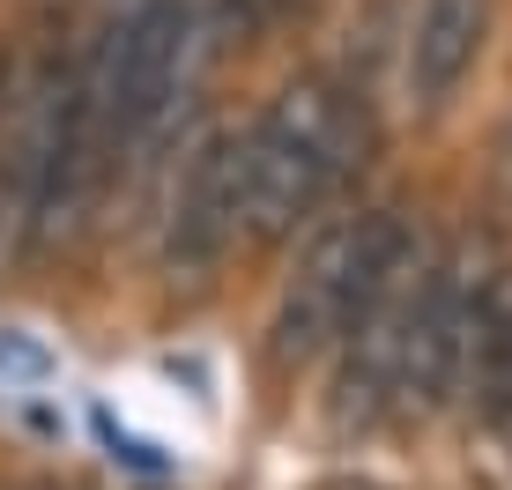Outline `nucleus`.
<instances>
[{"mask_svg": "<svg viewBox=\"0 0 512 490\" xmlns=\"http://www.w3.org/2000/svg\"><path fill=\"white\" fill-rule=\"evenodd\" d=\"M372 149V104L334 75H297L245 127V245L297 238Z\"/></svg>", "mask_w": 512, "mask_h": 490, "instance_id": "nucleus-1", "label": "nucleus"}, {"mask_svg": "<svg viewBox=\"0 0 512 490\" xmlns=\"http://www.w3.org/2000/svg\"><path fill=\"white\" fill-rule=\"evenodd\" d=\"M208 15L193 0H104L97 30L82 38V82L112 134V156L134 149L156 119L179 104L193 60H201Z\"/></svg>", "mask_w": 512, "mask_h": 490, "instance_id": "nucleus-2", "label": "nucleus"}, {"mask_svg": "<svg viewBox=\"0 0 512 490\" xmlns=\"http://www.w3.org/2000/svg\"><path fill=\"white\" fill-rule=\"evenodd\" d=\"M416 231L394 216V208H357V216H334L305 238L290 283L275 297V320H268V357L282 372H305V364L334 357V342L349 335L357 305L372 297V283L394 268V253Z\"/></svg>", "mask_w": 512, "mask_h": 490, "instance_id": "nucleus-3", "label": "nucleus"}, {"mask_svg": "<svg viewBox=\"0 0 512 490\" xmlns=\"http://www.w3.org/2000/svg\"><path fill=\"white\" fill-rule=\"evenodd\" d=\"M490 275L498 268L475 245L431 253L423 297H416V327H409V364H401V416H438L468 394V349H475Z\"/></svg>", "mask_w": 512, "mask_h": 490, "instance_id": "nucleus-4", "label": "nucleus"}, {"mask_svg": "<svg viewBox=\"0 0 512 490\" xmlns=\"http://www.w3.org/2000/svg\"><path fill=\"white\" fill-rule=\"evenodd\" d=\"M245 245V127H216L186 149L171 179L164 223H156V260L171 283H201Z\"/></svg>", "mask_w": 512, "mask_h": 490, "instance_id": "nucleus-5", "label": "nucleus"}, {"mask_svg": "<svg viewBox=\"0 0 512 490\" xmlns=\"http://www.w3.org/2000/svg\"><path fill=\"white\" fill-rule=\"evenodd\" d=\"M431 253L409 238L394 253V268L372 283V297L357 305L349 335L334 342V424H379L401 416V364H409V327H416V297Z\"/></svg>", "mask_w": 512, "mask_h": 490, "instance_id": "nucleus-6", "label": "nucleus"}, {"mask_svg": "<svg viewBox=\"0 0 512 490\" xmlns=\"http://www.w3.org/2000/svg\"><path fill=\"white\" fill-rule=\"evenodd\" d=\"M490 15H498V0H416L409 30H401V90L423 112H438L475 75L490 45Z\"/></svg>", "mask_w": 512, "mask_h": 490, "instance_id": "nucleus-7", "label": "nucleus"}, {"mask_svg": "<svg viewBox=\"0 0 512 490\" xmlns=\"http://www.w3.org/2000/svg\"><path fill=\"white\" fill-rule=\"evenodd\" d=\"M468 401L512 453V268L490 275L483 320H475V349H468Z\"/></svg>", "mask_w": 512, "mask_h": 490, "instance_id": "nucleus-8", "label": "nucleus"}, {"mask_svg": "<svg viewBox=\"0 0 512 490\" xmlns=\"http://www.w3.org/2000/svg\"><path fill=\"white\" fill-rule=\"evenodd\" d=\"M201 15H208V30H216V38L253 45V38H275V30L305 23L312 0H201Z\"/></svg>", "mask_w": 512, "mask_h": 490, "instance_id": "nucleus-9", "label": "nucleus"}]
</instances>
